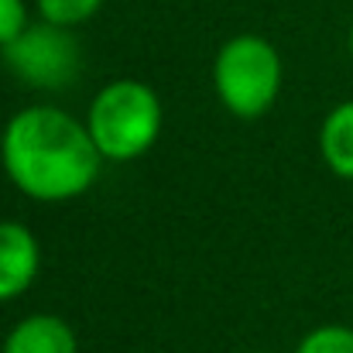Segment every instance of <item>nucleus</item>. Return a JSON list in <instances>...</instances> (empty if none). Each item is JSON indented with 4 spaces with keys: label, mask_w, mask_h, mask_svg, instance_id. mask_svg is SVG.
Instances as JSON below:
<instances>
[{
    "label": "nucleus",
    "mask_w": 353,
    "mask_h": 353,
    "mask_svg": "<svg viewBox=\"0 0 353 353\" xmlns=\"http://www.w3.org/2000/svg\"><path fill=\"white\" fill-rule=\"evenodd\" d=\"M41 271V243L31 227L0 220V302L21 299Z\"/></svg>",
    "instance_id": "nucleus-5"
},
{
    "label": "nucleus",
    "mask_w": 353,
    "mask_h": 353,
    "mask_svg": "<svg viewBox=\"0 0 353 353\" xmlns=\"http://www.w3.org/2000/svg\"><path fill=\"white\" fill-rule=\"evenodd\" d=\"M0 353H79V336L62 316L31 312L7 330Z\"/></svg>",
    "instance_id": "nucleus-6"
},
{
    "label": "nucleus",
    "mask_w": 353,
    "mask_h": 353,
    "mask_svg": "<svg viewBox=\"0 0 353 353\" xmlns=\"http://www.w3.org/2000/svg\"><path fill=\"white\" fill-rule=\"evenodd\" d=\"M285 83V62L274 41L264 34H234L216 48L213 59V93L220 107L236 120L264 117Z\"/></svg>",
    "instance_id": "nucleus-3"
},
{
    "label": "nucleus",
    "mask_w": 353,
    "mask_h": 353,
    "mask_svg": "<svg viewBox=\"0 0 353 353\" xmlns=\"http://www.w3.org/2000/svg\"><path fill=\"white\" fill-rule=\"evenodd\" d=\"M250 353H257V350H250Z\"/></svg>",
    "instance_id": "nucleus-12"
},
{
    "label": "nucleus",
    "mask_w": 353,
    "mask_h": 353,
    "mask_svg": "<svg viewBox=\"0 0 353 353\" xmlns=\"http://www.w3.org/2000/svg\"><path fill=\"white\" fill-rule=\"evenodd\" d=\"M28 3L24 0H0V48L10 45L28 28Z\"/></svg>",
    "instance_id": "nucleus-10"
},
{
    "label": "nucleus",
    "mask_w": 353,
    "mask_h": 353,
    "mask_svg": "<svg viewBox=\"0 0 353 353\" xmlns=\"http://www.w3.org/2000/svg\"><path fill=\"white\" fill-rule=\"evenodd\" d=\"M3 69L28 90L59 93L79 79L83 52L72 28H59L52 21H28V28L0 48Z\"/></svg>",
    "instance_id": "nucleus-4"
},
{
    "label": "nucleus",
    "mask_w": 353,
    "mask_h": 353,
    "mask_svg": "<svg viewBox=\"0 0 353 353\" xmlns=\"http://www.w3.org/2000/svg\"><path fill=\"white\" fill-rule=\"evenodd\" d=\"M319 154L323 165L336 175L353 182V100L336 103L319 127Z\"/></svg>",
    "instance_id": "nucleus-7"
},
{
    "label": "nucleus",
    "mask_w": 353,
    "mask_h": 353,
    "mask_svg": "<svg viewBox=\"0 0 353 353\" xmlns=\"http://www.w3.org/2000/svg\"><path fill=\"white\" fill-rule=\"evenodd\" d=\"M38 17L52 21L59 28H83L86 21H93L103 7V0H34Z\"/></svg>",
    "instance_id": "nucleus-8"
},
{
    "label": "nucleus",
    "mask_w": 353,
    "mask_h": 353,
    "mask_svg": "<svg viewBox=\"0 0 353 353\" xmlns=\"http://www.w3.org/2000/svg\"><path fill=\"white\" fill-rule=\"evenodd\" d=\"M0 165L21 196L34 203H69L93 189L103 154L86 120H76L62 107L34 103L3 123Z\"/></svg>",
    "instance_id": "nucleus-1"
},
{
    "label": "nucleus",
    "mask_w": 353,
    "mask_h": 353,
    "mask_svg": "<svg viewBox=\"0 0 353 353\" xmlns=\"http://www.w3.org/2000/svg\"><path fill=\"white\" fill-rule=\"evenodd\" d=\"M295 353H353V326L323 323L299 340Z\"/></svg>",
    "instance_id": "nucleus-9"
},
{
    "label": "nucleus",
    "mask_w": 353,
    "mask_h": 353,
    "mask_svg": "<svg viewBox=\"0 0 353 353\" xmlns=\"http://www.w3.org/2000/svg\"><path fill=\"white\" fill-rule=\"evenodd\" d=\"M165 110L158 93L141 79H110L86 110V127L103 161H137L161 137Z\"/></svg>",
    "instance_id": "nucleus-2"
},
{
    "label": "nucleus",
    "mask_w": 353,
    "mask_h": 353,
    "mask_svg": "<svg viewBox=\"0 0 353 353\" xmlns=\"http://www.w3.org/2000/svg\"><path fill=\"white\" fill-rule=\"evenodd\" d=\"M347 52H350V62H353V17H350V31H347Z\"/></svg>",
    "instance_id": "nucleus-11"
}]
</instances>
